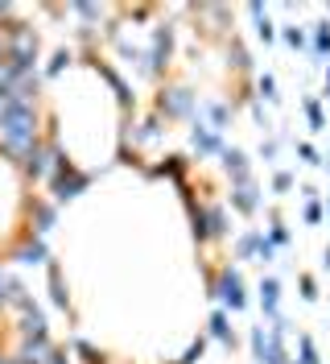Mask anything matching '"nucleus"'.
Returning a JSON list of instances; mask_svg holds the SVG:
<instances>
[{
    "instance_id": "1",
    "label": "nucleus",
    "mask_w": 330,
    "mask_h": 364,
    "mask_svg": "<svg viewBox=\"0 0 330 364\" xmlns=\"http://www.w3.org/2000/svg\"><path fill=\"white\" fill-rule=\"evenodd\" d=\"M29 220H33V182L21 170V161L0 154V257L29 236Z\"/></svg>"
},
{
    "instance_id": "2",
    "label": "nucleus",
    "mask_w": 330,
    "mask_h": 364,
    "mask_svg": "<svg viewBox=\"0 0 330 364\" xmlns=\"http://www.w3.org/2000/svg\"><path fill=\"white\" fill-rule=\"evenodd\" d=\"M87 364H136V360H124V356H91Z\"/></svg>"
}]
</instances>
